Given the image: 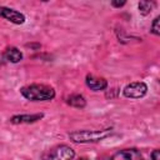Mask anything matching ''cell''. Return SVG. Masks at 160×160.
<instances>
[{
	"label": "cell",
	"mask_w": 160,
	"mask_h": 160,
	"mask_svg": "<svg viewBox=\"0 0 160 160\" xmlns=\"http://www.w3.org/2000/svg\"><path fill=\"white\" fill-rule=\"evenodd\" d=\"M21 95L31 101H46L51 100L55 96V90L51 86L44 84H31L21 88Z\"/></svg>",
	"instance_id": "cell-1"
},
{
	"label": "cell",
	"mask_w": 160,
	"mask_h": 160,
	"mask_svg": "<svg viewBox=\"0 0 160 160\" xmlns=\"http://www.w3.org/2000/svg\"><path fill=\"white\" fill-rule=\"evenodd\" d=\"M112 128L102 129V130H78L69 134L70 140L74 142H98L109 135H111Z\"/></svg>",
	"instance_id": "cell-2"
},
{
	"label": "cell",
	"mask_w": 160,
	"mask_h": 160,
	"mask_svg": "<svg viewBox=\"0 0 160 160\" xmlns=\"http://www.w3.org/2000/svg\"><path fill=\"white\" fill-rule=\"evenodd\" d=\"M146 91H148V86L142 81L130 82L122 90L124 95L126 98H130V99H140L146 94Z\"/></svg>",
	"instance_id": "cell-3"
},
{
	"label": "cell",
	"mask_w": 160,
	"mask_h": 160,
	"mask_svg": "<svg viewBox=\"0 0 160 160\" xmlns=\"http://www.w3.org/2000/svg\"><path fill=\"white\" fill-rule=\"evenodd\" d=\"M74 150L68 145H59L50 151L49 160H72L74 159Z\"/></svg>",
	"instance_id": "cell-4"
},
{
	"label": "cell",
	"mask_w": 160,
	"mask_h": 160,
	"mask_svg": "<svg viewBox=\"0 0 160 160\" xmlns=\"http://www.w3.org/2000/svg\"><path fill=\"white\" fill-rule=\"evenodd\" d=\"M0 16L14 24H22L25 21V16L21 12L6 6H0Z\"/></svg>",
	"instance_id": "cell-5"
},
{
	"label": "cell",
	"mask_w": 160,
	"mask_h": 160,
	"mask_svg": "<svg viewBox=\"0 0 160 160\" xmlns=\"http://www.w3.org/2000/svg\"><path fill=\"white\" fill-rule=\"evenodd\" d=\"M111 160H144V158L136 149H124L115 152Z\"/></svg>",
	"instance_id": "cell-6"
},
{
	"label": "cell",
	"mask_w": 160,
	"mask_h": 160,
	"mask_svg": "<svg viewBox=\"0 0 160 160\" xmlns=\"http://www.w3.org/2000/svg\"><path fill=\"white\" fill-rule=\"evenodd\" d=\"M86 85L94 90V91H99V90H104L108 86V81L104 78H98L92 74H88L86 75Z\"/></svg>",
	"instance_id": "cell-7"
},
{
	"label": "cell",
	"mask_w": 160,
	"mask_h": 160,
	"mask_svg": "<svg viewBox=\"0 0 160 160\" xmlns=\"http://www.w3.org/2000/svg\"><path fill=\"white\" fill-rule=\"evenodd\" d=\"M44 115L42 114H31V115H15L10 119V122L12 124H30L40 120Z\"/></svg>",
	"instance_id": "cell-8"
},
{
	"label": "cell",
	"mask_w": 160,
	"mask_h": 160,
	"mask_svg": "<svg viewBox=\"0 0 160 160\" xmlns=\"http://www.w3.org/2000/svg\"><path fill=\"white\" fill-rule=\"evenodd\" d=\"M5 58L6 60L11 61V62H19L21 59H22V54L21 51L18 49V48H14V46H10L5 50Z\"/></svg>",
	"instance_id": "cell-9"
},
{
	"label": "cell",
	"mask_w": 160,
	"mask_h": 160,
	"mask_svg": "<svg viewBox=\"0 0 160 160\" xmlns=\"http://www.w3.org/2000/svg\"><path fill=\"white\" fill-rule=\"evenodd\" d=\"M66 102L70 105V106H74V108H84L86 105V101L84 99L82 95H79V94H72L70 95L68 99H66Z\"/></svg>",
	"instance_id": "cell-10"
},
{
	"label": "cell",
	"mask_w": 160,
	"mask_h": 160,
	"mask_svg": "<svg viewBox=\"0 0 160 160\" xmlns=\"http://www.w3.org/2000/svg\"><path fill=\"white\" fill-rule=\"evenodd\" d=\"M155 6V2H150V1H140L139 2V11L142 14V15H148L151 12V10L154 9Z\"/></svg>",
	"instance_id": "cell-11"
},
{
	"label": "cell",
	"mask_w": 160,
	"mask_h": 160,
	"mask_svg": "<svg viewBox=\"0 0 160 160\" xmlns=\"http://www.w3.org/2000/svg\"><path fill=\"white\" fill-rule=\"evenodd\" d=\"M159 21H160V18L156 16L152 21V25H151V31L155 34V35H160V26H159Z\"/></svg>",
	"instance_id": "cell-12"
},
{
	"label": "cell",
	"mask_w": 160,
	"mask_h": 160,
	"mask_svg": "<svg viewBox=\"0 0 160 160\" xmlns=\"http://www.w3.org/2000/svg\"><path fill=\"white\" fill-rule=\"evenodd\" d=\"M151 159L152 160H160V150L159 149H155L151 152Z\"/></svg>",
	"instance_id": "cell-13"
},
{
	"label": "cell",
	"mask_w": 160,
	"mask_h": 160,
	"mask_svg": "<svg viewBox=\"0 0 160 160\" xmlns=\"http://www.w3.org/2000/svg\"><path fill=\"white\" fill-rule=\"evenodd\" d=\"M112 4V6H122V5H125V1H112L111 2Z\"/></svg>",
	"instance_id": "cell-14"
},
{
	"label": "cell",
	"mask_w": 160,
	"mask_h": 160,
	"mask_svg": "<svg viewBox=\"0 0 160 160\" xmlns=\"http://www.w3.org/2000/svg\"><path fill=\"white\" fill-rule=\"evenodd\" d=\"M76 160H89L88 158H79V159H76Z\"/></svg>",
	"instance_id": "cell-15"
}]
</instances>
